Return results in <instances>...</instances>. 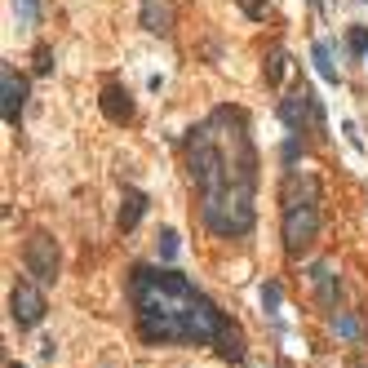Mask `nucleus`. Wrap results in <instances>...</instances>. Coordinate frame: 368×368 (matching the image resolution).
I'll return each instance as SVG.
<instances>
[{
    "label": "nucleus",
    "instance_id": "obj_25",
    "mask_svg": "<svg viewBox=\"0 0 368 368\" xmlns=\"http://www.w3.org/2000/svg\"><path fill=\"white\" fill-rule=\"evenodd\" d=\"M364 5H368V0H364Z\"/></svg>",
    "mask_w": 368,
    "mask_h": 368
},
{
    "label": "nucleus",
    "instance_id": "obj_26",
    "mask_svg": "<svg viewBox=\"0 0 368 368\" xmlns=\"http://www.w3.org/2000/svg\"><path fill=\"white\" fill-rule=\"evenodd\" d=\"M364 58H368V54H364Z\"/></svg>",
    "mask_w": 368,
    "mask_h": 368
},
{
    "label": "nucleus",
    "instance_id": "obj_22",
    "mask_svg": "<svg viewBox=\"0 0 368 368\" xmlns=\"http://www.w3.org/2000/svg\"><path fill=\"white\" fill-rule=\"evenodd\" d=\"M342 133H346V142H350V146H355V151H364V138H360V129H355V125H350V120L342 125Z\"/></svg>",
    "mask_w": 368,
    "mask_h": 368
},
{
    "label": "nucleus",
    "instance_id": "obj_4",
    "mask_svg": "<svg viewBox=\"0 0 368 368\" xmlns=\"http://www.w3.org/2000/svg\"><path fill=\"white\" fill-rule=\"evenodd\" d=\"M280 120L289 133H324L328 129V115H324V103L315 98L311 85H297L289 98H280Z\"/></svg>",
    "mask_w": 368,
    "mask_h": 368
},
{
    "label": "nucleus",
    "instance_id": "obj_12",
    "mask_svg": "<svg viewBox=\"0 0 368 368\" xmlns=\"http://www.w3.org/2000/svg\"><path fill=\"white\" fill-rule=\"evenodd\" d=\"M262 76H266V85H271V89L284 85V76H289V49H284V45H271V49H266V67H262Z\"/></svg>",
    "mask_w": 368,
    "mask_h": 368
},
{
    "label": "nucleus",
    "instance_id": "obj_21",
    "mask_svg": "<svg viewBox=\"0 0 368 368\" xmlns=\"http://www.w3.org/2000/svg\"><path fill=\"white\" fill-rule=\"evenodd\" d=\"M297 156H306V142L289 138V142H284V164H297Z\"/></svg>",
    "mask_w": 368,
    "mask_h": 368
},
{
    "label": "nucleus",
    "instance_id": "obj_10",
    "mask_svg": "<svg viewBox=\"0 0 368 368\" xmlns=\"http://www.w3.org/2000/svg\"><path fill=\"white\" fill-rule=\"evenodd\" d=\"M306 275H311V284H315V289H320L324 306H338V297H342V284H338V275H333V266H328V262H315Z\"/></svg>",
    "mask_w": 368,
    "mask_h": 368
},
{
    "label": "nucleus",
    "instance_id": "obj_13",
    "mask_svg": "<svg viewBox=\"0 0 368 368\" xmlns=\"http://www.w3.org/2000/svg\"><path fill=\"white\" fill-rule=\"evenodd\" d=\"M311 58H315V71H320L324 85H342V71L333 67V45L328 40H315L311 45Z\"/></svg>",
    "mask_w": 368,
    "mask_h": 368
},
{
    "label": "nucleus",
    "instance_id": "obj_5",
    "mask_svg": "<svg viewBox=\"0 0 368 368\" xmlns=\"http://www.w3.org/2000/svg\"><path fill=\"white\" fill-rule=\"evenodd\" d=\"M23 266H27V275H36L40 284H54L58 280V244H54V236L36 231V236L23 244Z\"/></svg>",
    "mask_w": 368,
    "mask_h": 368
},
{
    "label": "nucleus",
    "instance_id": "obj_17",
    "mask_svg": "<svg viewBox=\"0 0 368 368\" xmlns=\"http://www.w3.org/2000/svg\"><path fill=\"white\" fill-rule=\"evenodd\" d=\"M333 333L346 342H355L360 338V324H355V315H333Z\"/></svg>",
    "mask_w": 368,
    "mask_h": 368
},
{
    "label": "nucleus",
    "instance_id": "obj_19",
    "mask_svg": "<svg viewBox=\"0 0 368 368\" xmlns=\"http://www.w3.org/2000/svg\"><path fill=\"white\" fill-rule=\"evenodd\" d=\"M346 49H350V54H368V27H364V23H355V27H350Z\"/></svg>",
    "mask_w": 368,
    "mask_h": 368
},
{
    "label": "nucleus",
    "instance_id": "obj_16",
    "mask_svg": "<svg viewBox=\"0 0 368 368\" xmlns=\"http://www.w3.org/2000/svg\"><path fill=\"white\" fill-rule=\"evenodd\" d=\"M236 5H240V13L248 23H262L266 13H271V0H236Z\"/></svg>",
    "mask_w": 368,
    "mask_h": 368
},
{
    "label": "nucleus",
    "instance_id": "obj_7",
    "mask_svg": "<svg viewBox=\"0 0 368 368\" xmlns=\"http://www.w3.org/2000/svg\"><path fill=\"white\" fill-rule=\"evenodd\" d=\"M0 89H5V98H0V111H5V125L18 129L23 120V107H27V76L13 71V62L0 67Z\"/></svg>",
    "mask_w": 368,
    "mask_h": 368
},
{
    "label": "nucleus",
    "instance_id": "obj_15",
    "mask_svg": "<svg viewBox=\"0 0 368 368\" xmlns=\"http://www.w3.org/2000/svg\"><path fill=\"white\" fill-rule=\"evenodd\" d=\"M13 13H18L23 27H36L40 23V0H13Z\"/></svg>",
    "mask_w": 368,
    "mask_h": 368
},
{
    "label": "nucleus",
    "instance_id": "obj_11",
    "mask_svg": "<svg viewBox=\"0 0 368 368\" xmlns=\"http://www.w3.org/2000/svg\"><path fill=\"white\" fill-rule=\"evenodd\" d=\"M146 205H151V200H146L142 191H125V200H120V217H115V226H120V231H133V226L142 222Z\"/></svg>",
    "mask_w": 368,
    "mask_h": 368
},
{
    "label": "nucleus",
    "instance_id": "obj_23",
    "mask_svg": "<svg viewBox=\"0 0 368 368\" xmlns=\"http://www.w3.org/2000/svg\"><path fill=\"white\" fill-rule=\"evenodd\" d=\"M342 368H368V350H350Z\"/></svg>",
    "mask_w": 368,
    "mask_h": 368
},
{
    "label": "nucleus",
    "instance_id": "obj_18",
    "mask_svg": "<svg viewBox=\"0 0 368 368\" xmlns=\"http://www.w3.org/2000/svg\"><path fill=\"white\" fill-rule=\"evenodd\" d=\"M156 240H160V258H164V262H173V258H178V248H182V244H178V231H169V226H164Z\"/></svg>",
    "mask_w": 368,
    "mask_h": 368
},
{
    "label": "nucleus",
    "instance_id": "obj_2",
    "mask_svg": "<svg viewBox=\"0 0 368 368\" xmlns=\"http://www.w3.org/2000/svg\"><path fill=\"white\" fill-rule=\"evenodd\" d=\"M129 302H133V315H138V338L146 346H169V342L213 346L231 364H240L248 355L240 324L226 320L213 297H205L178 271L133 266L129 271Z\"/></svg>",
    "mask_w": 368,
    "mask_h": 368
},
{
    "label": "nucleus",
    "instance_id": "obj_20",
    "mask_svg": "<svg viewBox=\"0 0 368 368\" xmlns=\"http://www.w3.org/2000/svg\"><path fill=\"white\" fill-rule=\"evenodd\" d=\"M49 71H54V49L36 45V76H49Z\"/></svg>",
    "mask_w": 368,
    "mask_h": 368
},
{
    "label": "nucleus",
    "instance_id": "obj_1",
    "mask_svg": "<svg viewBox=\"0 0 368 368\" xmlns=\"http://www.w3.org/2000/svg\"><path fill=\"white\" fill-rule=\"evenodd\" d=\"M191 187L200 195V222L217 240H244L258 222V142L244 107H213L182 138Z\"/></svg>",
    "mask_w": 368,
    "mask_h": 368
},
{
    "label": "nucleus",
    "instance_id": "obj_6",
    "mask_svg": "<svg viewBox=\"0 0 368 368\" xmlns=\"http://www.w3.org/2000/svg\"><path fill=\"white\" fill-rule=\"evenodd\" d=\"M9 315H13V324H18V328H36L45 320V293L36 289V284L18 280L9 289Z\"/></svg>",
    "mask_w": 368,
    "mask_h": 368
},
{
    "label": "nucleus",
    "instance_id": "obj_14",
    "mask_svg": "<svg viewBox=\"0 0 368 368\" xmlns=\"http://www.w3.org/2000/svg\"><path fill=\"white\" fill-rule=\"evenodd\" d=\"M280 302H284V289H280L275 280H266L262 284V311L266 315H280Z\"/></svg>",
    "mask_w": 368,
    "mask_h": 368
},
{
    "label": "nucleus",
    "instance_id": "obj_24",
    "mask_svg": "<svg viewBox=\"0 0 368 368\" xmlns=\"http://www.w3.org/2000/svg\"><path fill=\"white\" fill-rule=\"evenodd\" d=\"M9 368H23V364H9Z\"/></svg>",
    "mask_w": 368,
    "mask_h": 368
},
{
    "label": "nucleus",
    "instance_id": "obj_9",
    "mask_svg": "<svg viewBox=\"0 0 368 368\" xmlns=\"http://www.w3.org/2000/svg\"><path fill=\"white\" fill-rule=\"evenodd\" d=\"M98 107H103V115H107L111 125H129V120H133V98H129V89H125V85H115V80L103 89Z\"/></svg>",
    "mask_w": 368,
    "mask_h": 368
},
{
    "label": "nucleus",
    "instance_id": "obj_3",
    "mask_svg": "<svg viewBox=\"0 0 368 368\" xmlns=\"http://www.w3.org/2000/svg\"><path fill=\"white\" fill-rule=\"evenodd\" d=\"M280 236L289 258H302L320 240V178L297 164H289L280 182Z\"/></svg>",
    "mask_w": 368,
    "mask_h": 368
},
{
    "label": "nucleus",
    "instance_id": "obj_8",
    "mask_svg": "<svg viewBox=\"0 0 368 368\" xmlns=\"http://www.w3.org/2000/svg\"><path fill=\"white\" fill-rule=\"evenodd\" d=\"M138 23H142V31H151V36H173L178 5L173 0H142L138 5Z\"/></svg>",
    "mask_w": 368,
    "mask_h": 368
}]
</instances>
